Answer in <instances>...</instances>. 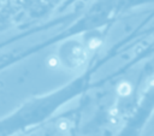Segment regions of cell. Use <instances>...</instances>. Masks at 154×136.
<instances>
[{
	"mask_svg": "<svg viewBox=\"0 0 154 136\" xmlns=\"http://www.w3.org/2000/svg\"><path fill=\"white\" fill-rule=\"evenodd\" d=\"M117 91L122 96L129 95L131 93V85H130V83L129 82H122V83H119V85L117 88Z\"/></svg>",
	"mask_w": 154,
	"mask_h": 136,
	"instance_id": "obj_1",
	"label": "cell"
},
{
	"mask_svg": "<svg viewBox=\"0 0 154 136\" xmlns=\"http://www.w3.org/2000/svg\"><path fill=\"white\" fill-rule=\"evenodd\" d=\"M58 64H59V60H58L55 57H51V58L48 59V65H49L51 67H55V66H58Z\"/></svg>",
	"mask_w": 154,
	"mask_h": 136,
	"instance_id": "obj_2",
	"label": "cell"
},
{
	"mask_svg": "<svg viewBox=\"0 0 154 136\" xmlns=\"http://www.w3.org/2000/svg\"><path fill=\"white\" fill-rule=\"evenodd\" d=\"M99 45H100V41H99V40H96V39H91V40L89 41V43H88L89 48H91V49L96 48V47H97Z\"/></svg>",
	"mask_w": 154,
	"mask_h": 136,
	"instance_id": "obj_3",
	"label": "cell"
},
{
	"mask_svg": "<svg viewBox=\"0 0 154 136\" xmlns=\"http://www.w3.org/2000/svg\"><path fill=\"white\" fill-rule=\"evenodd\" d=\"M58 128L60 129V130H67V128H69V123L66 122V120H63V122H60L59 124H58Z\"/></svg>",
	"mask_w": 154,
	"mask_h": 136,
	"instance_id": "obj_4",
	"label": "cell"
}]
</instances>
